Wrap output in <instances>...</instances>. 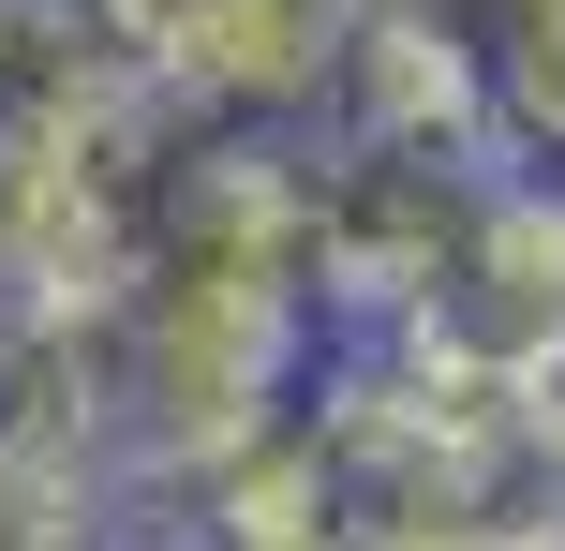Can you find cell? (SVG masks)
Returning a JSON list of instances; mask_svg holds the SVG:
<instances>
[{
	"label": "cell",
	"mask_w": 565,
	"mask_h": 551,
	"mask_svg": "<svg viewBox=\"0 0 565 551\" xmlns=\"http://www.w3.org/2000/svg\"><path fill=\"white\" fill-rule=\"evenodd\" d=\"M0 551H164V492H105V477L0 463Z\"/></svg>",
	"instance_id": "6da1fadb"
}]
</instances>
